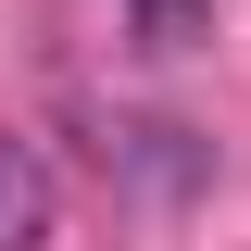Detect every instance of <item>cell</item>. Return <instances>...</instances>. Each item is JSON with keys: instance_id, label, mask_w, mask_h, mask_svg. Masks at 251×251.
Instances as JSON below:
<instances>
[{"instance_id": "obj_1", "label": "cell", "mask_w": 251, "mask_h": 251, "mask_svg": "<svg viewBox=\"0 0 251 251\" xmlns=\"http://www.w3.org/2000/svg\"><path fill=\"white\" fill-rule=\"evenodd\" d=\"M50 214H63V188H50V163H38V138L0 126V251H38Z\"/></svg>"}, {"instance_id": "obj_2", "label": "cell", "mask_w": 251, "mask_h": 251, "mask_svg": "<svg viewBox=\"0 0 251 251\" xmlns=\"http://www.w3.org/2000/svg\"><path fill=\"white\" fill-rule=\"evenodd\" d=\"M126 13H138L151 50H188V38H201V0H126Z\"/></svg>"}]
</instances>
